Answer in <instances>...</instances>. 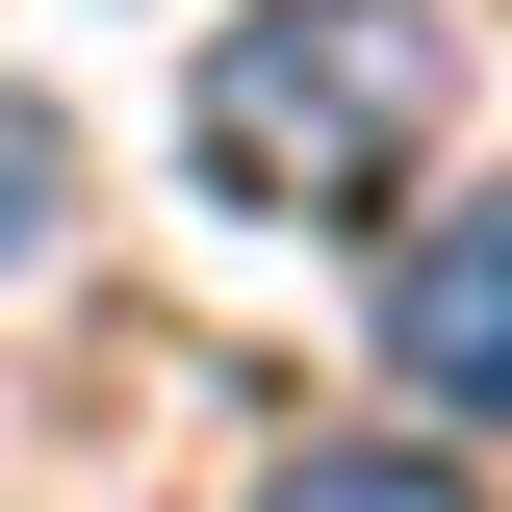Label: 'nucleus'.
I'll return each instance as SVG.
<instances>
[{
  "label": "nucleus",
  "instance_id": "1",
  "mask_svg": "<svg viewBox=\"0 0 512 512\" xmlns=\"http://www.w3.org/2000/svg\"><path fill=\"white\" fill-rule=\"evenodd\" d=\"M436 103H461L436 0H256L231 52H205L180 154H205V205H256V231H384L410 154H436Z\"/></svg>",
  "mask_w": 512,
  "mask_h": 512
},
{
  "label": "nucleus",
  "instance_id": "2",
  "mask_svg": "<svg viewBox=\"0 0 512 512\" xmlns=\"http://www.w3.org/2000/svg\"><path fill=\"white\" fill-rule=\"evenodd\" d=\"M384 359H410V410H487V384H512V231H487V205H436V231H410Z\"/></svg>",
  "mask_w": 512,
  "mask_h": 512
},
{
  "label": "nucleus",
  "instance_id": "3",
  "mask_svg": "<svg viewBox=\"0 0 512 512\" xmlns=\"http://www.w3.org/2000/svg\"><path fill=\"white\" fill-rule=\"evenodd\" d=\"M256 512H487V487H461L436 436H333V461H282Z\"/></svg>",
  "mask_w": 512,
  "mask_h": 512
},
{
  "label": "nucleus",
  "instance_id": "4",
  "mask_svg": "<svg viewBox=\"0 0 512 512\" xmlns=\"http://www.w3.org/2000/svg\"><path fill=\"white\" fill-rule=\"evenodd\" d=\"M26 231H52V128L0 103V256H26Z\"/></svg>",
  "mask_w": 512,
  "mask_h": 512
}]
</instances>
